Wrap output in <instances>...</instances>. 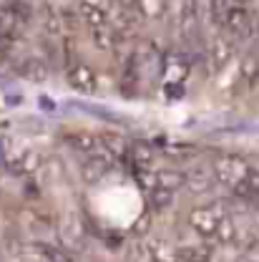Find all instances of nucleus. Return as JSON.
<instances>
[{
    "instance_id": "obj_1",
    "label": "nucleus",
    "mask_w": 259,
    "mask_h": 262,
    "mask_svg": "<svg viewBox=\"0 0 259 262\" xmlns=\"http://www.w3.org/2000/svg\"><path fill=\"white\" fill-rule=\"evenodd\" d=\"M249 166L242 157L237 154H224V157H217L214 164H211V174L217 179V184L227 187V189H234L239 182H244V177L249 174Z\"/></svg>"
},
{
    "instance_id": "obj_2",
    "label": "nucleus",
    "mask_w": 259,
    "mask_h": 262,
    "mask_svg": "<svg viewBox=\"0 0 259 262\" xmlns=\"http://www.w3.org/2000/svg\"><path fill=\"white\" fill-rule=\"evenodd\" d=\"M192 68V58L184 56L181 51H169L163 53V61H161V76H163V83L169 89V94H181L184 91V78Z\"/></svg>"
},
{
    "instance_id": "obj_3",
    "label": "nucleus",
    "mask_w": 259,
    "mask_h": 262,
    "mask_svg": "<svg viewBox=\"0 0 259 262\" xmlns=\"http://www.w3.org/2000/svg\"><path fill=\"white\" fill-rule=\"evenodd\" d=\"M227 212L222 207H214V204H204V207H194L189 212V225L196 234H201L204 239H214L217 237V227H219V220L224 217Z\"/></svg>"
},
{
    "instance_id": "obj_4",
    "label": "nucleus",
    "mask_w": 259,
    "mask_h": 262,
    "mask_svg": "<svg viewBox=\"0 0 259 262\" xmlns=\"http://www.w3.org/2000/svg\"><path fill=\"white\" fill-rule=\"evenodd\" d=\"M224 28L237 40H249L257 31V23H254V18L247 8H231L224 18Z\"/></svg>"
},
{
    "instance_id": "obj_5",
    "label": "nucleus",
    "mask_w": 259,
    "mask_h": 262,
    "mask_svg": "<svg viewBox=\"0 0 259 262\" xmlns=\"http://www.w3.org/2000/svg\"><path fill=\"white\" fill-rule=\"evenodd\" d=\"M61 247L65 250H83L86 247V227L78 214H65L61 222Z\"/></svg>"
},
{
    "instance_id": "obj_6",
    "label": "nucleus",
    "mask_w": 259,
    "mask_h": 262,
    "mask_svg": "<svg viewBox=\"0 0 259 262\" xmlns=\"http://www.w3.org/2000/svg\"><path fill=\"white\" fill-rule=\"evenodd\" d=\"M113 157L108 154V151H101V154H93V157H86V162L81 166V177H83V182L86 184H96L101 182L108 171H111V166H113Z\"/></svg>"
},
{
    "instance_id": "obj_7",
    "label": "nucleus",
    "mask_w": 259,
    "mask_h": 262,
    "mask_svg": "<svg viewBox=\"0 0 259 262\" xmlns=\"http://www.w3.org/2000/svg\"><path fill=\"white\" fill-rule=\"evenodd\" d=\"M38 20H40V28L43 33L48 35V38H61L63 35V18H61V10L53 5V3H48V0H43L40 5H38Z\"/></svg>"
},
{
    "instance_id": "obj_8",
    "label": "nucleus",
    "mask_w": 259,
    "mask_h": 262,
    "mask_svg": "<svg viewBox=\"0 0 259 262\" xmlns=\"http://www.w3.org/2000/svg\"><path fill=\"white\" fill-rule=\"evenodd\" d=\"M68 83L81 94H93L96 91V73L91 71V66L76 61L68 68Z\"/></svg>"
},
{
    "instance_id": "obj_9",
    "label": "nucleus",
    "mask_w": 259,
    "mask_h": 262,
    "mask_svg": "<svg viewBox=\"0 0 259 262\" xmlns=\"http://www.w3.org/2000/svg\"><path fill=\"white\" fill-rule=\"evenodd\" d=\"M209 63L214 71H222L224 66L234 58V43H231V38H224V35H217L211 43H209Z\"/></svg>"
},
{
    "instance_id": "obj_10",
    "label": "nucleus",
    "mask_w": 259,
    "mask_h": 262,
    "mask_svg": "<svg viewBox=\"0 0 259 262\" xmlns=\"http://www.w3.org/2000/svg\"><path fill=\"white\" fill-rule=\"evenodd\" d=\"M40 164H43L40 162V154L35 149H23V151H18V157H13L5 166L13 174H18V177H31V174H35L40 169Z\"/></svg>"
},
{
    "instance_id": "obj_11",
    "label": "nucleus",
    "mask_w": 259,
    "mask_h": 262,
    "mask_svg": "<svg viewBox=\"0 0 259 262\" xmlns=\"http://www.w3.org/2000/svg\"><path fill=\"white\" fill-rule=\"evenodd\" d=\"M184 174H186V189H189L192 194H206V192H211L214 184H217L211 169H204V166H194V169H189V171H184Z\"/></svg>"
},
{
    "instance_id": "obj_12",
    "label": "nucleus",
    "mask_w": 259,
    "mask_h": 262,
    "mask_svg": "<svg viewBox=\"0 0 259 262\" xmlns=\"http://www.w3.org/2000/svg\"><path fill=\"white\" fill-rule=\"evenodd\" d=\"M179 23H181L184 35L196 38V26H199V5H196V0H181V8H179Z\"/></svg>"
},
{
    "instance_id": "obj_13",
    "label": "nucleus",
    "mask_w": 259,
    "mask_h": 262,
    "mask_svg": "<svg viewBox=\"0 0 259 262\" xmlns=\"http://www.w3.org/2000/svg\"><path fill=\"white\" fill-rule=\"evenodd\" d=\"M179 260L181 262H211V245H206V242L179 245Z\"/></svg>"
},
{
    "instance_id": "obj_14",
    "label": "nucleus",
    "mask_w": 259,
    "mask_h": 262,
    "mask_svg": "<svg viewBox=\"0 0 259 262\" xmlns=\"http://www.w3.org/2000/svg\"><path fill=\"white\" fill-rule=\"evenodd\" d=\"M151 252H154V262H181L179 260V245H174L166 237H156L149 242Z\"/></svg>"
},
{
    "instance_id": "obj_15",
    "label": "nucleus",
    "mask_w": 259,
    "mask_h": 262,
    "mask_svg": "<svg viewBox=\"0 0 259 262\" xmlns=\"http://www.w3.org/2000/svg\"><path fill=\"white\" fill-rule=\"evenodd\" d=\"M239 83H242V89H247V91H252L254 86L259 83V56H247L242 66H239Z\"/></svg>"
},
{
    "instance_id": "obj_16",
    "label": "nucleus",
    "mask_w": 259,
    "mask_h": 262,
    "mask_svg": "<svg viewBox=\"0 0 259 262\" xmlns=\"http://www.w3.org/2000/svg\"><path fill=\"white\" fill-rule=\"evenodd\" d=\"M18 71L23 78H28L33 83H43L48 78V61L45 58H26Z\"/></svg>"
},
{
    "instance_id": "obj_17",
    "label": "nucleus",
    "mask_w": 259,
    "mask_h": 262,
    "mask_svg": "<svg viewBox=\"0 0 259 262\" xmlns=\"http://www.w3.org/2000/svg\"><path fill=\"white\" fill-rule=\"evenodd\" d=\"M126 260L129 262H154V252L151 245L144 237H133L126 245Z\"/></svg>"
},
{
    "instance_id": "obj_18",
    "label": "nucleus",
    "mask_w": 259,
    "mask_h": 262,
    "mask_svg": "<svg viewBox=\"0 0 259 262\" xmlns=\"http://www.w3.org/2000/svg\"><path fill=\"white\" fill-rule=\"evenodd\" d=\"M78 13H81V20H83L91 31H93V28H101V26H108V13L96 8V5L81 3V5H78Z\"/></svg>"
},
{
    "instance_id": "obj_19",
    "label": "nucleus",
    "mask_w": 259,
    "mask_h": 262,
    "mask_svg": "<svg viewBox=\"0 0 259 262\" xmlns=\"http://www.w3.org/2000/svg\"><path fill=\"white\" fill-rule=\"evenodd\" d=\"M156 187L176 192V189L186 187V174L179 169H161V171H156Z\"/></svg>"
},
{
    "instance_id": "obj_20",
    "label": "nucleus",
    "mask_w": 259,
    "mask_h": 262,
    "mask_svg": "<svg viewBox=\"0 0 259 262\" xmlns=\"http://www.w3.org/2000/svg\"><path fill=\"white\" fill-rule=\"evenodd\" d=\"M129 162L136 166H149L154 162V146L146 141H133L129 144Z\"/></svg>"
},
{
    "instance_id": "obj_21",
    "label": "nucleus",
    "mask_w": 259,
    "mask_h": 262,
    "mask_svg": "<svg viewBox=\"0 0 259 262\" xmlns=\"http://www.w3.org/2000/svg\"><path fill=\"white\" fill-rule=\"evenodd\" d=\"M43 257L48 262H73V255H70V250H65L61 245H48V242H38V245H33Z\"/></svg>"
},
{
    "instance_id": "obj_22",
    "label": "nucleus",
    "mask_w": 259,
    "mask_h": 262,
    "mask_svg": "<svg viewBox=\"0 0 259 262\" xmlns=\"http://www.w3.org/2000/svg\"><path fill=\"white\" fill-rule=\"evenodd\" d=\"M237 237H239V225L234 222L231 214H224V217L219 220V227H217V237H214V239H219V242H224V245H234Z\"/></svg>"
},
{
    "instance_id": "obj_23",
    "label": "nucleus",
    "mask_w": 259,
    "mask_h": 262,
    "mask_svg": "<svg viewBox=\"0 0 259 262\" xmlns=\"http://www.w3.org/2000/svg\"><path fill=\"white\" fill-rule=\"evenodd\" d=\"M91 38H93V43H96L98 51H113L116 48V31L111 28V23L108 26H101V28H93L91 31Z\"/></svg>"
},
{
    "instance_id": "obj_24",
    "label": "nucleus",
    "mask_w": 259,
    "mask_h": 262,
    "mask_svg": "<svg viewBox=\"0 0 259 262\" xmlns=\"http://www.w3.org/2000/svg\"><path fill=\"white\" fill-rule=\"evenodd\" d=\"M174 196H176V192H171V189L154 187V189L149 192V202H151L156 209H169V207L174 204Z\"/></svg>"
},
{
    "instance_id": "obj_25",
    "label": "nucleus",
    "mask_w": 259,
    "mask_h": 262,
    "mask_svg": "<svg viewBox=\"0 0 259 262\" xmlns=\"http://www.w3.org/2000/svg\"><path fill=\"white\" fill-rule=\"evenodd\" d=\"M15 28H18V20H15L10 5H0V35H13Z\"/></svg>"
},
{
    "instance_id": "obj_26",
    "label": "nucleus",
    "mask_w": 259,
    "mask_h": 262,
    "mask_svg": "<svg viewBox=\"0 0 259 262\" xmlns=\"http://www.w3.org/2000/svg\"><path fill=\"white\" fill-rule=\"evenodd\" d=\"M211 18H214V23L217 26H224V18H227V13L231 8H237L231 0H211Z\"/></svg>"
},
{
    "instance_id": "obj_27",
    "label": "nucleus",
    "mask_w": 259,
    "mask_h": 262,
    "mask_svg": "<svg viewBox=\"0 0 259 262\" xmlns=\"http://www.w3.org/2000/svg\"><path fill=\"white\" fill-rule=\"evenodd\" d=\"M8 5H10V10H13V15H15L18 26L31 20L33 8H31V3H28V0H13V3H8Z\"/></svg>"
},
{
    "instance_id": "obj_28",
    "label": "nucleus",
    "mask_w": 259,
    "mask_h": 262,
    "mask_svg": "<svg viewBox=\"0 0 259 262\" xmlns=\"http://www.w3.org/2000/svg\"><path fill=\"white\" fill-rule=\"evenodd\" d=\"M138 10L146 18H159L166 10V0H138Z\"/></svg>"
},
{
    "instance_id": "obj_29",
    "label": "nucleus",
    "mask_w": 259,
    "mask_h": 262,
    "mask_svg": "<svg viewBox=\"0 0 259 262\" xmlns=\"http://www.w3.org/2000/svg\"><path fill=\"white\" fill-rule=\"evenodd\" d=\"M61 18H63V28L65 31H76L78 23H81V13L73 10V8H63L61 10Z\"/></svg>"
},
{
    "instance_id": "obj_30",
    "label": "nucleus",
    "mask_w": 259,
    "mask_h": 262,
    "mask_svg": "<svg viewBox=\"0 0 259 262\" xmlns=\"http://www.w3.org/2000/svg\"><path fill=\"white\" fill-rule=\"evenodd\" d=\"M13 51V35H0V61L8 58Z\"/></svg>"
},
{
    "instance_id": "obj_31",
    "label": "nucleus",
    "mask_w": 259,
    "mask_h": 262,
    "mask_svg": "<svg viewBox=\"0 0 259 262\" xmlns=\"http://www.w3.org/2000/svg\"><path fill=\"white\" fill-rule=\"evenodd\" d=\"M116 5L124 10H138V0H116Z\"/></svg>"
},
{
    "instance_id": "obj_32",
    "label": "nucleus",
    "mask_w": 259,
    "mask_h": 262,
    "mask_svg": "<svg viewBox=\"0 0 259 262\" xmlns=\"http://www.w3.org/2000/svg\"><path fill=\"white\" fill-rule=\"evenodd\" d=\"M231 3H234L237 8H247V5H249V3H254V0H231Z\"/></svg>"
},
{
    "instance_id": "obj_33",
    "label": "nucleus",
    "mask_w": 259,
    "mask_h": 262,
    "mask_svg": "<svg viewBox=\"0 0 259 262\" xmlns=\"http://www.w3.org/2000/svg\"><path fill=\"white\" fill-rule=\"evenodd\" d=\"M254 225H257V229H259V209L254 212Z\"/></svg>"
},
{
    "instance_id": "obj_34",
    "label": "nucleus",
    "mask_w": 259,
    "mask_h": 262,
    "mask_svg": "<svg viewBox=\"0 0 259 262\" xmlns=\"http://www.w3.org/2000/svg\"><path fill=\"white\" fill-rule=\"evenodd\" d=\"M237 262H254V260H252V257H239Z\"/></svg>"
}]
</instances>
